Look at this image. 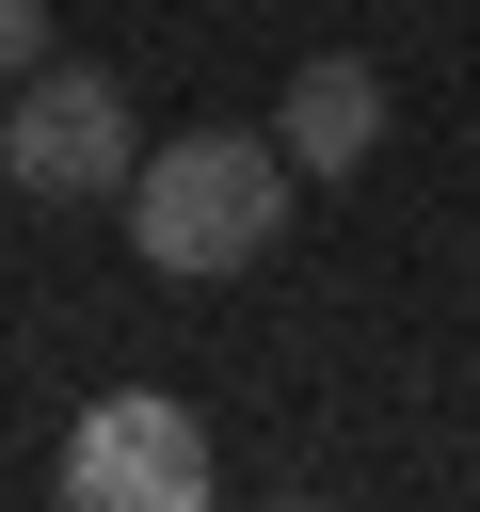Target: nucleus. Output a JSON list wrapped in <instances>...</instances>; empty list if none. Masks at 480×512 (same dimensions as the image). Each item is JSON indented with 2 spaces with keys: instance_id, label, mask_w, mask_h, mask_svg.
Returning <instances> with one entry per match:
<instances>
[{
  "instance_id": "39448f33",
  "label": "nucleus",
  "mask_w": 480,
  "mask_h": 512,
  "mask_svg": "<svg viewBox=\"0 0 480 512\" xmlns=\"http://www.w3.org/2000/svg\"><path fill=\"white\" fill-rule=\"evenodd\" d=\"M32 64H48V0H0V96H16Z\"/></svg>"
},
{
  "instance_id": "20e7f679",
  "label": "nucleus",
  "mask_w": 480,
  "mask_h": 512,
  "mask_svg": "<svg viewBox=\"0 0 480 512\" xmlns=\"http://www.w3.org/2000/svg\"><path fill=\"white\" fill-rule=\"evenodd\" d=\"M304 176H368V144H384V64L368 48H320V64H288V128H272Z\"/></svg>"
},
{
  "instance_id": "f257e3e1",
  "label": "nucleus",
  "mask_w": 480,
  "mask_h": 512,
  "mask_svg": "<svg viewBox=\"0 0 480 512\" xmlns=\"http://www.w3.org/2000/svg\"><path fill=\"white\" fill-rule=\"evenodd\" d=\"M288 144L272 128H176V144H144V176H128V240H144V272H176V288H224V272H256L272 256V224H288Z\"/></svg>"
},
{
  "instance_id": "f03ea898",
  "label": "nucleus",
  "mask_w": 480,
  "mask_h": 512,
  "mask_svg": "<svg viewBox=\"0 0 480 512\" xmlns=\"http://www.w3.org/2000/svg\"><path fill=\"white\" fill-rule=\"evenodd\" d=\"M0 176L48 192V208L128 192V176H144V112H128V80H112V64H32V80L0 96Z\"/></svg>"
},
{
  "instance_id": "7ed1b4c3",
  "label": "nucleus",
  "mask_w": 480,
  "mask_h": 512,
  "mask_svg": "<svg viewBox=\"0 0 480 512\" xmlns=\"http://www.w3.org/2000/svg\"><path fill=\"white\" fill-rule=\"evenodd\" d=\"M48 496H64V512H192V496H208V432H192L160 384L80 400V432H64V464H48Z\"/></svg>"
}]
</instances>
